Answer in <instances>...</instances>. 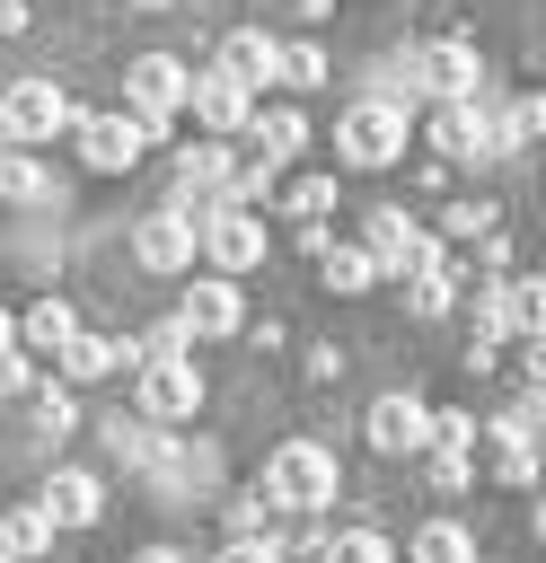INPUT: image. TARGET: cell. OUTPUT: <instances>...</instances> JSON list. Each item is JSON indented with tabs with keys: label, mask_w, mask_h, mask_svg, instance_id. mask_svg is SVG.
<instances>
[{
	"label": "cell",
	"mask_w": 546,
	"mask_h": 563,
	"mask_svg": "<svg viewBox=\"0 0 546 563\" xmlns=\"http://www.w3.org/2000/svg\"><path fill=\"white\" fill-rule=\"evenodd\" d=\"M273 510H335V493H343V466H335V449L326 440H282L273 457H264V484H255Z\"/></svg>",
	"instance_id": "obj_1"
},
{
	"label": "cell",
	"mask_w": 546,
	"mask_h": 563,
	"mask_svg": "<svg viewBox=\"0 0 546 563\" xmlns=\"http://www.w3.org/2000/svg\"><path fill=\"white\" fill-rule=\"evenodd\" d=\"M361 255L387 273V282H414V273H432L449 246L432 238V229H414V211H396V202H379L370 220H361Z\"/></svg>",
	"instance_id": "obj_2"
},
{
	"label": "cell",
	"mask_w": 546,
	"mask_h": 563,
	"mask_svg": "<svg viewBox=\"0 0 546 563\" xmlns=\"http://www.w3.org/2000/svg\"><path fill=\"white\" fill-rule=\"evenodd\" d=\"M335 158H343V167H396V158H405V106L361 97V106L335 123Z\"/></svg>",
	"instance_id": "obj_3"
},
{
	"label": "cell",
	"mask_w": 546,
	"mask_h": 563,
	"mask_svg": "<svg viewBox=\"0 0 546 563\" xmlns=\"http://www.w3.org/2000/svg\"><path fill=\"white\" fill-rule=\"evenodd\" d=\"M70 97H62V79H9L0 88V141H53V132H70Z\"/></svg>",
	"instance_id": "obj_4"
},
{
	"label": "cell",
	"mask_w": 546,
	"mask_h": 563,
	"mask_svg": "<svg viewBox=\"0 0 546 563\" xmlns=\"http://www.w3.org/2000/svg\"><path fill=\"white\" fill-rule=\"evenodd\" d=\"M70 132H79V158H88L97 176H123L167 123H150V114H70Z\"/></svg>",
	"instance_id": "obj_5"
},
{
	"label": "cell",
	"mask_w": 546,
	"mask_h": 563,
	"mask_svg": "<svg viewBox=\"0 0 546 563\" xmlns=\"http://www.w3.org/2000/svg\"><path fill=\"white\" fill-rule=\"evenodd\" d=\"M194 246H203L220 273H255V264H264V220H255L247 202H211V211L194 220Z\"/></svg>",
	"instance_id": "obj_6"
},
{
	"label": "cell",
	"mask_w": 546,
	"mask_h": 563,
	"mask_svg": "<svg viewBox=\"0 0 546 563\" xmlns=\"http://www.w3.org/2000/svg\"><path fill=\"white\" fill-rule=\"evenodd\" d=\"M194 405H203V369H194V352L141 361V387H132V413H141V422H185Z\"/></svg>",
	"instance_id": "obj_7"
},
{
	"label": "cell",
	"mask_w": 546,
	"mask_h": 563,
	"mask_svg": "<svg viewBox=\"0 0 546 563\" xmlns=\"http://www.w3.org/2000/svg\"><path fill=\"white\" fill-rule=\"evenodd\" d=\"M423 141H432L440 158H458V167H484V158H502V132H493V114H484L476 97L440 106V114L423 123Z\"/></svg>",
	"instance_id": "obj_8"
},
{
	"label": "cell",
	"mask_w": 546,
	"mask_h": 563,
	"mask_svg": "<svg viewBox=\"0 0 546 563\" xmlns=\"http://www.w3.org/2000/svg\"><path fill=\"white\" fill-rule=\"evenodd\" d=\"M414 70H423V97H440V106H458V97H476V88H484V53H476L467 35L414 44Z\"/></svg>",
	"instance_id": "obj_9"
},
{
	"label": "cell",
	"mask_w": 546,
	"mask_h": 563,
	"mask_svg": "<svg viewBox=\"0 0 546 563\" xmlns=\"http://www.w3.org/2000/svg\"><path fill=\"white\" fill-rule=\"evenodd\" d=\"M185 88H194V70H185L176 53H132V62H123V97H132V114H150V123H167V114L185 106Z\"/></svg>",
	"instance_id": "obj_10"
},
{
	"label": "cell",
	"mask_w": 546,
	"mask_h": 563,
	"mask_svg": "<svg viewBox=\"0 0 546 563\" xmlns=\"http://www.w3.org/2000/svg\"><path fill=\"white\" fill-rule=\"evenodd\" d=\"M361 431H370L379 457H414V449L432 440V405H423L414 387H405V396H379V405L361 413Z\"/></svg>",
	"instance_id": "obj_11"
},
{
	"label": "cell",
	"mask_w": 546,
	"mask_h": 563,
	"mask_svg": "<svg viewBox=\"0 0 546 563\" xmlns=\"http://www.w3.org/2000/svg\"><path fill=\"white\" fill-rule=\"evenodd\" d=\"M132 255H141L150 273H185V264H194V211H176V202L141 211V229H132Z\"/></svg>",
	"instance_id": "obj_12"
},
{
	"label": "cell",
	"mask_w": 546,
	"mask_h": 563,
	"mask_svg": "<svg viewBox=\"0 0 546 563\" xmlns=\"http://www.w3.org/2000/svg\"><path fill=\"white\" fill-rule=\"evenodd\" d=\"M185 106H194V114L211 123V141H229V132H247V114H255V88H238L229 70H194Z\"/></svg>",
	"instance_id": "obj_13"
},
{
	"label": "cell",
	"mask_w": 546,
	"mask_h": 563,
	"mask_svg": "<svg viewBox=\"0 0 546 563\" xmlns=\"http://www.w3.org/2000/svg\"><path fill=\"white\" fill-rule=\"evenodd\" d=\"M176 325H185V334H203V343L238 334V325H247V308H238V282H229V273L194 282V290H185V308H176Z\"/></svg>",
	"instance_id": "obj_14"
},
{
	"label": "cell",
	"mask_w": 546,
	"mask_h": 563,
	"mask_svg": "<svg viewBox=\"0 0 546 563\" xmlns=\"http://www.w3.org/2000/svg\"><path fill=\"white\" fill-rule=\"evenodd\" d=\"M53 528H88L97 510H106V484L88 475V466H53V484H44V501H35Z\"/></svg>",
	"instance_id": "obj_15"
},
{
	"label": "cell",
	"mask_w": 546,
	"mask_h": 563,
	"mask_svg": "<svg viewBox=\"0 0 546 563\" xmlns=\"http://www.w3.org/2000/svg\"><path fill=\"white\" fill-rule=\"evenodd\" d=\"M273 53H282V35H264V26H229L211 70H229L238 88H273Z\"/></svg>",
	"instance_id": "obj_16"
},
{
	"label": "cell",
	"mask_w": 546,
	"mask_h": 563,
	"mask_svg": "<svg viewBox=\"0 0 546 563\" xmlns=\"http://www.w3.org/2000/svg\"><path fill=\"white\" fill-rule=\"evenodd\" d=\"M123 361H132V343H114V334H97V325H79V334L53 352L62 387H79V378H106V369H123Z\"/></svg>",
	"instance_id": "obj_17"
},
{
	"label": "cell",
	"mask_w": 546,
	"mask_h": 563,
	"mask_svg": "<svg viewBox=\"0 0 546 563\" xmlns=\"http://www.w3.org/2000/svg\"><path fill=\"white\" fill-rule=\"evenodd\" d=\"M247 132L264 141V167H291V158L308 150V114H299V106H255Z\"/></svg>",
	"instance_id": "obj_18"
},
{
	"label": "cell",
	"mask_w": 546,
	"mask_h": 563,
	"mask_svg": "<svg viewBox=\"0 0 546 563\" xmlns=\"http://www.w3.org/2000/svg\"><path fill=\"white\" fill-rule=\"evenodd\" d=\"M79 334V308L70 299H35L26 317H18V352H62Z\"/></svg>",
	"instance_id": "obj_19"
},
{
	"label": "cell",
	"mask_w": 546,
	"mask_h": 563,
	"mask_svg": "<svg viewBox=\"0 0 546 563\" xmlns=\"http://www.w3.org/2000/svg\"><path fill=\"white\" fill-rule=\"evenodd\" d=\"M502 325L511 334H546V282H528V273H502Z\"/></svg>",
	"instance_id": "obj_20"
},
{
	"label": "cell",
	"mask_w": 546,
	"mask_h": 563,
	"mask_svg": "<svg viewBox=\"0 0 546 563\" xmlns=\"http://www.w3.org/2000/svg\"><path fill=\"white\" fill-rule=\"evenodd\" d=\"M0 554H9V563H35V554H53V519H44L35 501H18V510L0 519Z\"/></svg>",
	"instance_id": "obj_21"
},
{
	"label": "cell",
	"mask_w": 546,
	"mask_h": 563,
	"mask_svg": "<svg viewBox=\"0 0 546 563\" xmlns=\"http://www.w3.org/2000/svg\"><path fill=\"white\" fill-rule=\"evenodd\" d=\"M0 202H62L53 194V167H35L26 150H0Z\"/></svg>",
	"instance_id": "obj_22"
},
{
	"label": "cell",
	"mask_w": 546,
	"mask_h": 563,
	"mask_svg": "<svg viewBox=\"0 0 546 563\" xmlns=\"http://www.w3.org/2000/svg\"><path fill=\"white\" fill-rule=\"evenodd\" d=\"M405 554H414V563H476V537H467L458 519H423Z\"/></svg>",
	"instance_id": "obj_23"
},
{
	"label": "cell",
	"mask_w": 546,
	"mask_h": 563,
	"mask_svg": "<svg viewBox=\"0 0 546 563\" xmlns=\"http://www.w3.org/2000/svg\"><path fill=\"white\" fill-rule=\"evenodd\" d=\"M273 79H282V88H326V79H335V62H326V44H308V35H299V44H282V53H273Z\"/></svg>",
	"instance_id": "obj_24"
},
{
	"label": "cell",
	"mask_w": 546,
	"mask_h": 563,
	"mask_svg": "<svg viewBox=\"0 0 546 563\" xmlns=\"http://www.w3.org/2000/svg\"><path fill=\"white\" fill-rule=\"evenodd\" d=\"M317 282H326V290H343V299H361V290L379 282V264H370L361 246H326V255H317Z\"/></svg>",
	"instance_id": "obj_25"
},
{
	"label": "cell",
	"mask_w": 546,
	"mask_h": 563,
	"mask_svg": "<svg viewBox=\"0 0 546 563\" xmlns=\"http://www.w3.org/2000/svg\"><path fill=\"white\" fill-rule=\"evenodd\" d=\"M70 431H79V396L62 378H44L35 387V440H70Z\"/></svg>",
	"instance_id": "obj_26"
},
{
	"label": "cell",
	"mask_w": 546,
	"mask_h": 563,
	"mask_svg": "<svg viewBox=\"0 0 546 563\" xmlns=\"http://www.w3.org/2000/svg\"><path fill=\"white\" fill-rule=\"evenodd\" d=\"M106 457H114V466H150V457H159V422H141V413L123 422V413H114V422H106Z\"/></svg>",
	"instance_id": "obj_27"
},
{
	"label": "cell",
	"mask_w": 546,
	"mask_h": 563,
	"mask_svg": "<svg viewBox=\"0 0 546 563\" xmlns=\"http://www.w3.org/2000/svg\"><path fill=\"white\" fill-rule=\"evenodd\" d=\"M493 132H502V158H511V150H528V141L546 132V106H537V97H511V106L493 114Z\"/></svg>",
	"instance_id": "obj_28"
},
{
	"label": "cell",
	"mask_w": 546,
	"mask_h": 563,
	"mask_svg": "<svg viewBox=\"0 0 546 563\" xmlns=\"http://www.w3.org/2000/svg\"><path fill=\"white\" fill-rule=\"evenodd\" d=\"M317 563H396V545H387L379 528H343V537H326Z\"/></svg>",
	"instance_id": "obj_29"
},
{
	"label": "cell",
	"mask_w": 546,
	"mask_h": 563,
	"mask_svg": "<svg viewBox=\"0 0 546 563\" xmlns=\"http://www.w3.org/2000/svg\"><path fill=\"white\" fill-rule=\"evenodd\" d=\"M282 211H291V220H326V211H335V176H291Z\"/></svg>",
	"instance_id": "obj_30"
},
{
	"label": "cell",
	"mask_w": 546,
	"mask_h": 563,
	"mask_svg": "<svg viewBox=\"0 0 546 563\" xmlns=\"http://www.w3.org/2000/svg\"><path fill=\"white\" fill-rule=\"evenodd\" d=\"M484 431H493L502 449H528V431H537V396H511V405H502V413H493Z\"/></svg>",
	"instance_id": "obj_31"
},
{
	"label": "cell",
	"mask_w": 546,
	"mask_h": 563,
	"mask_svg": "<svg viewBox=\"0 0 546 563\" xmlns=\"http://www.w3.org/2000/svg\"><path fill=\"white\" fill-rule=\"evenodd\" d=\"M476 431H484V422L449 405V413H432V440H423V449H476Z\"/></svg>",
	"instance_id": "obj_32"
},
{
	"label": "cell",
	"mask_w": 546,
	"mask_h": 563,
	"mask_svg": "<svg viewBox=\"0 0 546 563\" xmlns=\"http://www.w3.org/2000/svg\"><path fill=\"white\" fill-rule=\"evenodd\" d=\"M493 229V202H449L440 211V238H484Z\"/></svg>",
	"instance_id": "obj_33"
},
{
	"label": "cell",
	"mask_w": 546,
	"mask_h": 563,
	"mask_svg": "<svg viewBox=\"0 0 546 563\" xmlns=\"http://www.w3.org/2000/svg\"><path fill=\"white\" fill-rule=\"evenodd\" d=\"M185 343H194V334H185L176 317H159V325H150L141 343H132V361H167V352H185Z\"/></svg>",
	"instance_id": "obj_34"
},
{
	"label": "cell",
	"mask_w": 546,
	"mask_h": 563,
	"mask_svg": "<svg viewBox=\"0 0 546 563\" xmlns=\"http://www.w3.org/2000/svg\"><path fill=\"white\" fill-rule=\"evenodd\" d=\"M467 475H476L467 449H432V493H467Z\"/></svg>",
	"instance_id": "obj_35"
},
{
	"label": "cell",
	"mask_w": 546,
	"mask_h": 563,
	"mask_svg": "<svg viewBox=\"0 0 546 563\" xmlns=\"http://www.w3.org/2000/svg\"><path fill=\"white\" fill-rule=\"evenodd\" d=\"M264 519H273L264 493H238V501H229V537H264Z\"/></svg>",
	"instance_id": "obj_36"
},
{
	"label": "cell",
	"mask_w": 546,
	"mask_h": 563,
	"mask_svg": "<svg viewBox=\"0 0 546 563\" xmlns=\"http://www.w3.org/2000/svg\"><path fill=\"white\" fill-rule=\"evenodd\" d=\"M211 563H282V545H273V537H229Z\"/></svg>",
	"instance_id": "obj_37"
},
{
	"label": "cell",
	"mask_w": 546,
	"mask_h": 563,
	"mask_svg": "<svg viewBox=\"0 0 546 563\" xmlns=\"http://www.w3.org/2000/svg\"><path fill=\"white\" fill-rule=\"evenodd\" d=\"M35 387V361L26 352H0V396H26Z\"/></svg>",
	"instance_id": "obj_38"
},
{
	"label": "cell",
	"mask_w": 546,
	"mask_h": 563,
	"mask_svg": "<svg viewBox=\"0 0 546 563\" xmlns=\"http://www.w3.org/2000/svg\"><path fill=\"white\" fill-rule=\"evenodd\" d=\"M308 378H317V387H335V378H343V352H335V343H317V352H308Z\"/></svg>",
	"instance_id": "obj_39"
},
{
	"label": "cell",
	"mask_w": 546,
	"mask_h": 563,
	"mask_svg": "<svg viewBox=\"0 0 546 563\" xmlns=\"http://www.w3.org/2000/svg\"><path fill=\"white\" fill-rule=\"evenodd\" d=\"M26 18H35L26 0H0V35H26Z\"/></svg>",
	"instance_id": "obj_40"
},
{
	"label": "cell",
	"mask_w": 546,
	"mask_h": 563,
	"mask_svg": "<svg viewBox=\"0 0 546 563\" xmlns=\"http://www.w3.org/2000/svg\"><path fill=\"white\" fill-rule=\"evenodd\" d=\"M132 563H185V554H176V545H141Z\"/></svg>",
	"instance_id": "obj_41"
},
{
	"label": "cell",
	"mask_w": 546,
	"mask_h": 563,
	"mask_svg": "<svg viewBox=\"0 0 546 563\" xmlns=\"http://www.w3.org/2000/svg\"><path fill=\"white\" fill-rule=\"evenodd\" d=\"M0 352H18V317L9 308H0Z\"/></svg>",
	"instance_id": "obj_42"
},
{
	"label": "cell",
	"mask_w": 546,
	"mask_h": 563,
	"mask_svg": "<svg viewBox=\"0 0 546 563\" xmlns=\"http://www.w3.org/2000/svg\"><path fill=\"white\" fill-rule=\"evenodd\" d=\"M123 9H167V0H123Z\"/></svg>",
	"instance_id": "obj_43"
},
{
	"label": "cell",
	"mask_w": 546,
	"mask_h": 563,
	"mask_svg": "<svg viewBox=\"0 0 546 563\" xmlns=\"http://www.w3.org/2000/svg\"><path fill=\"white\" fill-rule=\"evenodd\" d=\"M0 563H9V554H0Z\"/></svg>",
	"instance_id": "obj_44"
},
{
	"label": "cell",
	"mask_w": 546,
	"mask_h": 563,
	"mask_svg": "<svg viewBox=\"0 0 546 563\" xmlns=\"http://www.w3.org/2000/svg\"><path fill=\"white\" fill-rule=\"evenodd\" d=\"M0 150H9V141H0Z\"/></svg>",
	"instance_id": "obj_45"
}]
</instances>
